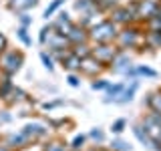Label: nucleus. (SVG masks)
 <instances>
[{
    "mask_svg": "<svg viewBox=\"0 0 161 151\" xmlns=\"http://www.w3.org/2000/svg\"><path fill=\"white\" fill-rule=\"evenodd\" d=\"M115 44L119 47V50H129V48H137L143 50L145 42H143V28L137 24H129V26L119 28Z\"/></svg>",
    "mask_w": 161,
    "mask_h": 151,
    "instance_id": "nucleus-1",
    "label": "nucleus"
},
{
    "mask_svg": "<svg viewBox=\"0 0 161 151\" xmlns=\"http://www.w3.org/2000/svg\"><path fill=\"white\" fill-rule=\"evenodd\" d=\"M119 32V26L109 18L97 20L93 26L89 28V42L93 44H101V42H115Z\"/></svg>",
    "mask_w": 161,
    "mask_h": 151,
    "instance_id": "nucleus-2",
    "label": "nucleus"
},
{
    "mask_svg": "<svg viewBox=\"0 0 161 151\" xmlns=\"http://www.w3.org/2000/svg\"><path fill=\"white\" fill-rule=\"evenodd\" d=\"M24 64V53L16 48H6L2 54H0V70L2 75H8V77H14Z\"/></svg>",
    "mask_w": 161,
    "mask_h": 151,
    "instance_id": "nucleus-3",
    "label": "nucleus"
},
{
    "mask_svg": "<svg viewBox=\"0 0 161 151\" xmlns=\"http://www.w3.org/2000/svg\"><path fill=\"white\" fill-rule=\"evenodd\" d=\"M135 10H137V0H133L131 4H127V6H119V4H117V6L109 12V20H113L119 28L129 26V24H135V22H137V18H135Z\"/></svg>",
    "mask_w": 161,
    "mask_h": 151,
    "instance_id": "nucleus-4",
    "label": "nucleus"
},
{
    "mask_svg": "<svg viewBox=\"0 0 161 151\" xmlns=\"http://www.w3.org/2000/svg\"><path fill=\"white\" fill-rule=\"evenodd\" d=\"M141 127L153 139L155 151H161V113H147L141 119Z\"/></svg>",
    "mask_w": 161,
    "mask_h": 151,
    "instance_id": "nucleus-5",
    "label": "nucleus"
},
{
    "mask_svg": "<svg viewBox=\"0 0 161 151\" xmlns=\"http://www.w3.org/2000/svg\"><path fill=\"white\" fill-rule=\"evenodd\" d=\"M119 53V47L115 42H101V44H91V54H93L95 59L99 60V63H103L105 67L109 69V64L113 63V59L117 57Z\"/></svg>",
    "mask_w": 161,
    "mask_h": 151,
    "instance_id": "nucleus-6",
    "label": "nucleus"
},
{
    "mask_svg": "<svg viewBox=\"0 0 161 151\" xmlns=\"http://www.w3.org/2000/svg\"><path fill=\"white\" fill-rule=\"evenodd\" d=\"M107 70V67H105L103 63H99L97 59L93 57V54H89V57L80 59V67H79V73L85 75V77H101V75Z\"/></svg>",
    "mask_w": 161,
    "mask_h": 151,
    "instance_id": "nucleus-7",
    "label": "nucleus"
},
{
    "mask_svg": "<svg viewBox=\"0 0 161 151\" xmlns=\"http://www.w3.org/2000/svg\"><path fill=\"white\" fill-rule=\"evenodd\" d=\"M157 6H159V0H137V10H135L137 22H147L155 14Z\"/></svg>",
    "mask_w": 161,
    "mask_h": 151,
    "instance_id": "nucleus-8",
    "label": "nucleus"
},
{
    "mask_svg": "<svg viewBox=\"0 0 161 151\" xmlns=\"http://www.w3.org/2000/svg\"><path fill=\"white\" fill-rule=\"evenodd\" d=\"M2 141L8 145L12 151H20V149H24V147H28L32 141H30L26 135L22 133V131H12V133H6L2 137Z\"/></svg>",
    "mask_w": 161,
    "mask_h": 151,
    "instance_id": "nucleus-9",
    "label": "nucleus"
},
{
    "mask_svg": "<svg viewBox=\"0 0 161 151\" xmlns=\"http://www.w3.org/2000/svg\"><path fill=\"white\" fill-rule=\"evenodd\" d=\"M131 67H133V60H131V57L127 54V50H119L117 57L113 59V63L109 64V69L117 75H125Z\"/></svg>",
    "mask_w": 161,
    "mask_h": 151,
    "instance_id": "nucleus-10",
    "label": "nucleus"
},
{
    "mask_svg": "<svg viewBox=\"0 0 161 151\" xmlns=\"http://www.w3.org/2000/svg\"><path fill=\"white\" fill-rule=\"evenodd\" d=\"M20 131H22V133L26 135L32 143H36V141H40L42 137H47V135H48V127L44 123H26Z\"/></svg>",
    "mask_w": 161,
    "mask_h": 151,
    "instance_id": "nucleus-11",
    "label": "nucleus"
},
{
    "mask_svg": "<svg viewBox=\"0 0 161 151\" xmlns=\"http://www.w3.org/2000/svg\"><path fill=\"white\" fill-rule=\"evenodd\" d=\"M64 36L69 38L70 47H73V44H80V42H89V28L80 26L79 22H73V26H70V30Z\"/></svg>",
    "mask_w": 161,
    "mask_h": 151,
    "instance_id": "nucleus-12",
    "label": "nucleus"
},
{
    "mask_svg": "<svg viewBox=\"0 0 161 151\" xmlns=\"http://www.w3.org/2000/svg\"><path fill=\"white\" fill-rule=\"evenodd\" d=\"M44 47H48V53L50 50H60V48H70V42L69 38L64 36L63 32H58V30H53V32L48 34L47 42H44Z\"/></svg>",
    "mask_w": 161,
    "mask_h": 151,
    "instance_id": "nucleus-13",
    "label": "nucleus"
},
{
    "mask_svg": "<svg viewBox=\"0 0 161 151\" xmlns=\"http://www.w3.org/2000/svg\"><path fill=\"white\" fill-rule=\"evenodd\" d=\"M125 77H129V79H137V77H145V79H157L159 77V73L155 69H151L147 67V64H133L127 73H125Z\"/></svg>",
    "mask_w": 161,
    "mask_h": 151,
    "instance_id": "nucleus-14",
    "label": "nucleus"
},
{
    "mask_svg": "<svg viewBox=\"0 0 161 151\" xmlns=\"http://www.w3.org/2000/svg\"><path fill=\"white\" fill-rule=\"evenodd\" d=\"M137 89H139V81H137V79H131V83L125 85V89L121 91V95L117 97V101H115V103H117V105H127V103H131V101L135 99Z\"/></svg>",
    "mask_w": 161,
    "mask_h": 151,
    "instance_id": "nucleus-15",
    "label": "nucleus"
},
{
    "mask_svg": "<svg viewBox=\"0 0 161 151\" xmlns=\"http://www.w3.org/2000/svg\"><path fill=\"white\" fill-rule=\"evenodd\" d=\"M38 2L40 0H6V6H8V10L20 14V12H26V10L34 8Z\"/></svg>",
    "mask_w": 161,
    "mask_h": 151,
    "instance_id": "nucleus-16",
    "label": "nucleus"
},
{
    "mask_svg": "<svg viewBox=\"0 0 161 151\" xmlns=\"http://www.w3.org/2000/svg\"><path fill=\"white\" fill-rule=\"evenodd\" d=\"M24 101H30L28 93L24 89L16 87V85H14V87L10 89V93L4 97V103H6V105H18V103H24Z\"/></svg>",
    "mask_w": 161,
    "mask_h": 151,
    "instance_id": "nucleus-17",
    "label": "nucleus"
},
{
    "mask_svg": "<svg viewBox=\"0 0 161 151\" xmlns=\"http://www.w3.org/2000/svg\"><path fill=\"white\" fill-rule=\"evenodd\" d=\"M53 26H54V30H58V32H63V34H67V32H69L70 26H73V20H70V16H69L67 10L58 12V18L53 22Z\"/></svg>",
    "mask_w": 161,
    "mask_h": 151,
    "instance_id": "nucleus-18",
    "label": "nucleus"
},
{
    "mask_svg": "<svg viewBox=\"0 0 161 151\" xmlns=\"http://www.w3.org/2000/svg\"><path fill=\"white\" fill-rule=\"evenodd\" d=\"M145 105H147V109L151 113H161V89L151 91L147 95V99H145Z\"/></svg>",
    "mask_w": 161,
    "mask_h": 151,
    "instance_id": "nucleus-19",
    "label": "nucleus"
},
{
    "mask_svg": "<svg viewBox=\"0 0 161 151\" xmlns=\"http://www.w3.org/2000/svg\"><path fill=\"white\" fill-rule=\"evenodd\" d=\"M143 42L147 48H161V30H147V32H143Z\"/></svg>",
    "mask_w": 161,
    "mask_h": 151,
    "instance_id": "nucleus-20",
    "label": "nucleus"
},
{
    "mask_svg": "<svg viewBox=\"0 0 161 151\" xmlns=\"http://www.w3.org/2000/svg\"><path fill=\"white\" fill-rule=\"evenodd\" d=\"M75 10L80 12V16H85V14H101L93 0H75Z\"/></svg>",
    "mask_w": 161,
    "mask_h": 151,
    "instance_id": "nucleus-21",
    "label": "nucleus"
},
{
    "mask_svg": "<svg viewBox=\"0 0 161 151\" xmlns=\"http://www.w3.org/2000/svg\"><path fill=\"white\" fill-rule=\"evenodd\" d=\"M60 64H63V69L67 70V73H79V67H80V59L77 57V54L69 53L67 57H64L63 60H60Z\"/></svg>",
    "mask_w": 161,
    "mask_h": 151,
    "instance_id": "nucleus-22",
    "label": "nucleus"
},
{
    "mask_svg": "<svg viewBox=\"0 0 161 151\" xmlns=\"http://www.w3.org/2000/svg\"><path fill=\"white\" fill-rule=\"evenodd\" d=\"M125 85H127V83H115V85H111V83H109V87L105 89L107 97H105L103 101H105V103H115V101H117V97L121 95V91L125 89Z\"/></svg>",
    "mask_w": 161,
    "mask_h": 151,
    "instance_id": "nucleus-23",
    "label": "nucleus"
},
{
    "mask_svg": "<svg viewBox=\"0 0 161 151\" xmlns=\"http://www.w3.org/2000/svg\"><path fill=\"white\" fill-rule=\"evenodd\" d=\"M133 133H135V137H137V139H139V141H141V143H143L147 149H153V151H155V143H153V139H151L149 135L145 133V129L141 127V123L133 125Z\"/></svg>",
    "mask_w": 161,
    "mask_h": 151,
    "instance_id": "nucleus-24",
    "label": "nucleus"
},
{
    "mask_svg": "<svg viewBox=\"0 0 161 151\" xmlns=\"http://www.w3.org/2000/svg\"><path fill=\"white\" fill-rule=\"evenodd\" d=\"M145 26H147V30H161V2H159L157 10H155V14L145 22Z\"/></svg>",
    "mask_w": 161,
    "mask_h": 151,
    "instance_id": "nucleus-25",
    "label": "nucleus"
},
{
    "mask_svg": "<svg viewBox=\"0 0 161 151\" xmlns=\"http://www.w3.org/2000/svg\"><path fill=\"white\" fill-rule=\"evenodd\" d=\"M70 53L77 54L79 59H85L91 54V42H80V44H73L70 47Z\"/></svg>",
    "mask_w": 161,
    "mask_h": 151,
    "instance_id": "nucleus-26",
    "label": "nucleus"
},
{
    "mask_svg": "<svg viewBox=\"0 0 161 151\" xmlns=\"http://www.w3.org/2000/svg\"><path fill=\"white\" fill-rule=\"evenodd\" d=\"M14 87L12 83V77H8V75H2V79H0V101H4V97L10 93V89Z\"/></svg>",
    "mask_w": 161,
    "mask_h": 151,
    "instance_id": "nucleus-27",
    "label": "nucleus"
},
{
    "mask_svg": "<svg viewBox=\"0 0 161 151\" xmlns=\"http://www.w3.org/2000/svg\"><path fill=\"white\" fill-rule=\"evenodd\" d=\"M42 151H69V147H67V143H64V141L53 139V141H48V143L42 147Z\"/></svg>",
    "mask_w": 161,
    "mask_h": 151,
    "instance_id": "nucleus-28",
    "label": "nucleus"
},
{
    "mask_svg": "<svg viewBox=\"0 0 161 151\" xmlns=\"http://www.w3.org/2000/svg\"><path fill=\"white\" fill-rule=\"evenodd\" d=\"M16 36H18V40L24 44V47H30V44H32V38H30L26 26H18L16 28Z\"/></svg>",
    "mask_w": 161,
    "mask_h": 151,
    "instance_id": "nucleus-29",
    "label": "nucleus"
},
{
    "mask_svg": "<svg viewBox=\"0 0 161 151\" xmlns=\"http://www.w3.org/2000/svg\"><path fill=\"white\" fill-rule=\"evenodd\" d=\"M109 149L111 151H131L133 147H131L127 141H123V139H113L111 145H109Z\"/></svg>",
    "mask_w": 161,
    "mask_h": 151,
    "instance_id": "nucleus-30",
    "label": "nucleus"
},
{
    "mask_svg": "<svg viewBox=\"0 0 161 151\" xmlns=\"http://www.w3.org/2000/svg\"><path fill=\"white\" fill-rule=\"evenodd\" d=\"M64 2H67V0H53V2H50V4H48V6H47V10H44V14H42V16H44V18H47V20H48V18H50V16H53V14H54V12H57V10H58L60 6H63V4H64Z\"/></svg>",
    "mask_w": 161,
    "mask_h": 151,
    "instance_id": "nucleus-31",
    "label": "nucleus"
},
{
    "mask_svg": "<svg viewBox=\"0 0 161 151\" xmlns=\"http://www.w3.org/2000/svg\"><path fill=\"white\" fill-rule=\"evenodd\" d=\"M40 60L44 63V69H47L48 73H53V70H54V60H53V57H50L47 50H42V53H40Z\"/></svg>",
    "mask_w": 161,
    "mask_h": 151,
    "instance_id": "nucleus-32",
    "label": "nucleus"
},
{
    "mask_svg": "<svg viewBox=\"0 0 161 151\" xmlns=\"http://www.w3.org/2000/svg\"><path fill=\"white\" fill-rule=\"evenodd\" d=\"M89 139H93L97 145H101V143L105 141V131H103V129H99V127H97V129H91Z\"/></svg>",
    "mask_w": 161,
    "mask_h": 151,
    "instance_id": "nucleus-33",
    "label": "nucleus"
},
{
    "mask_svg": "<svg viewBox=\"0 0 161 151\" xmlns=\"http://www.w3.org/2000/svg\"><path fill=\"white\" fill-rule=\"evenodd\" d=\"M125 127H127V121H125V119H117V121H113V125H111V133L121 135L125 131Z\"/></svg>",
    "mask_w": 161,
    "mask_h": 151,
    "instance_id": "nucleus-34",
    "label": "nucleus"
},
{
    "mask_svg": "<svg viewBox=\"0 0 161 151\" xmlns=\"http://www.w3.org/2000/svg\"><path fill=\"white\" fill-rule=\"evenodd\" d=\"M53 30H54V26H53V24H44V26L40 28V34H38V42H40V44H44V42H47L48 34L53 32Z\"/></svg>",
    "mask_w": 161,
    "mask_h": 151,
    "instance_id": "nucleus-35",
    "label": "nucleus"
},
{
    "mask_svg": "<svg viewBox=\"0 0 161 151\" xmlns=\"http://www.w3.org/2000/svg\"><path fill=\"white\" fill-rule=\"evenodd\" d=\"M85 141H87V135H77V137L70 141V145H69V147H70V149H83Z\"/></svg>",
    "mask_w": 161,
    "mask_h": 151,
    "instance_id": "nucleus-36",
    "label": "nucleus"
},
{
    "mask_svg": "<svg viewBox=\"0 0 161 151\" xmlns=\"http://www.w3.org/2000/svg\"><path fill=\"white\" fill-rule=\"evenodd\" d=\"M107 87H109V81H105V79H97V81L91 83V89L93 91H105Z\"/></svg>",
    "mask_w": 161,
    "mask_h": 151,
    "instance_id": "nucleus-37",
    "label": "nucleus"
},
{
    "mask_svg": "<svg viewBox=\"0 0 161 151\" xmlns=\"http://www.w3.org/2000/svg\"><path fill=\"white\" fill-rule=\"evenodd\" d=\"M67 83L70 85V87L77 89V87H80V77H79L77 73H69V75H67Z\"/></svg>",
    "mask_w": 161,
    "mask_h": 151,
    "instance_id": "nucleus-38",
    "label": "nucleus"
},
{
    "mask_svg": "<svg viewBox=\"0 0 161 151\" xmlns=\"http://www.w3.org/2000/svg\"><path fill=\"white\" fill-rule=\"evenodd\" d=\"M18 20H20V26H30V24H32V16H28L26 12H20L18 14Z\"/></svg>",
    "mask_w": 161,
    "mask_h": 151,
    "instance_id": "nucleus-39",
    "label": "nucleus"
},
{
    "mask_svg": "<svg viewBox=\"0 0 161 151\" xmlns=\"http://www.w3.org/2000/svg\"><path fill=\"white\" fill-rule=\"evenodd\" d=\"M63 103H64L63 99H58V101H50V103H44V105H42V109H44V111H50V109L58 107V105H63Z\"/></svg>",
    "mask_w": 161,
    "mask_h": 151,
    "instance_id": "nucleus-40",
    "label": "nucleus"
},
{
    "mask_svg": "<svg viewBox=\"0 0 161 151\" xmlns=\"http://www.w3.org/2000/svg\"><path fill=\"white\" fill-rule=\"evenodd\" d=\"M10 121H12V115H10L6 109H2L0 111V123H10Z\"/></svg>",
    "mask_w": 161,
    "mask_h": 151,
    "instance_id": "nucleus-41",
    "label": "nucleus"
},
{
    "mask_svg": "<svg viewBox=\"0 0 161 151\" xmlns=\"http://www.w3.org/2000/svg\"><path fill=\"white\" fill-rule=\"evenodd\" d=\"M6 48H8V40H6V36H4L2 32H0V54H2Z\"/></svg>",
    "mask_w": 161,
    "mask_h": 151,
    "instance_id": "nucleus-42",
    "label": "nucleus"
},
{
    "mask_svg": "<svg viewBox=\"0 0 161 151\" xmlns=\"http://www.w3.org/2000/svg\"><path fill=\"white\" fill-rule=\"evenodd\" d=\"M87 151H111V149H105V147H101V145H97V147H91Z\"/></svg>",
    "mask_w": 161,
    "mask_h": 151,
    "instance_id": "nucleus-43",
    "label": "nucleus"
},
{
    "mask_svg": "<svg viewBox=\"0 0 161 151\" xmlns=\"http://www.w3.org/2000/svg\"><path fill=\"white\" fill-rule=\"evenodd\" d=\"M93 2H95V6H97V2H101V0H93Z\"/></svg>",
    "mask_w": 161,
    "mask_h": 151,
    "instance_id": "nucleus-44",
    "label": "nucleus"
},
{
    "mask_svg": "<svg viewBox=\"0 0 161 151\" xmlns=\"http://www.w3.org/2000/svg\"><path fill=\"white\" fill-rule=\"evenodd\" d=\"M69 151H80V149H69Z\"/></svg>",
    "mask_w": 161,
    "mask_h": 151,
    "instance_id": "nucleus-45",
    "label": "nucleus"
}]
</instances>
